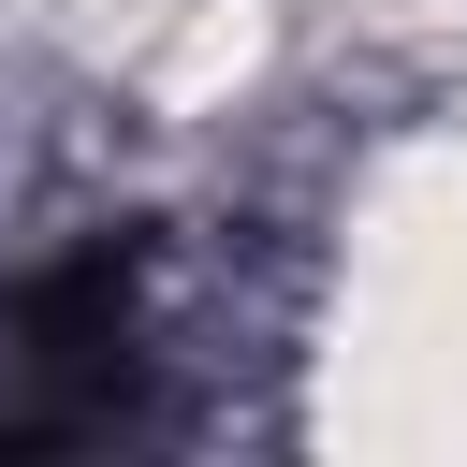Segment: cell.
Returning <instances> with one entry per match:
<instances>
[{
    "label": "cell",
    "mask_w": 467,
    "mask_h": 467,
    "mask_svg": "<svg viewBox=\"0 0 467 467\" xmlns=\"http://www.w3.org/2000/svg\"><path fill=\"white\" fill-rule=\"evenodd\" d=\"M131 423H161V306H146V234L102 219L0 277V452H73Z\"/></svg>",
    "instance_id": "obj_1"
}]
</instances>
